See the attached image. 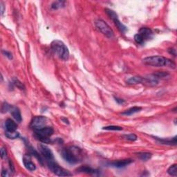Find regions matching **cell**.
Instances as JSON below:
<instances>
[{"label":"cell","instance_id":"cell-27","mask_svg":"<svg viewBox=\"0 0 177 177\" xmlns=\"http://www.w3.org/2000/svg\"><path fill=\"white\" fill-rule=\"evenodd\" d=\"M125 139L128 140V141H135L137 140V138H138L137 136L134 134H128V135H125Z\"/></svg>","mask_w":177,"mask_h":177},{"label":"cell","instance_id":"cell-35","mask_svg":"<svg viewBox=\"0 0 177 177\" xmlns=\"http://www.w3.org/2000/svg\"><path fill=\"white\" fill-rule=\"evenodd\" d=\"M62 121H64V123H67V124H69V121H68L67 119L66 118H62Z\"/></svg>","mask_w":177,"mask_h":177},{"label":"cell","instance_id":"cell-1","mask_svg":"<svg viewBox=\"0 0 177 177\" xmlns=\"http://www.w3.org/2000/svg\"><path fill=\"white\" fill-rule=\"evenodd\" d=\"M143 62L146 65L154 67H169L170 69H176V64L170 59L160 55L147 57L143 60Z\"/></svg>","mask_w":177,"mask_h":177},{"label":"cell","instance_id":"cell-18","mask_svg":"<svg viewBox=\"0 0 177 177\" xmlns=\"http://www.w3.org/2000/svg\"><path fill=\"white\" fill-rule=\"evenodd\" d=\"M138 157L143 161H147L152 158V154L149 152H138L136 153Z\"/></svg>","mask_w":177,"mask_h":177},{"label":"cell","instance_id":"cell-23","mask_svg":"<svg viewBox=\"0 0 177 177\" xmlns=\"http://www.w3.org/2000/svg\"><path fill=\"white\" fill-rule=\"evenodd\" d=\"M167 173L170 175V176H177V165L174 164V165H171L167 169Z\"/></svg>","mask_w":177,"mask_h":177},{"label":"cell","instance_id":"cell-29","mask_svg":"<svg viewBox=\"0 0 177 177\" xmlns=\"http://www.w3.org/2000/svg\"><path fill=\"white\" fill-rule=\"evenodd\" d=\"M6 156H7L6 149L5 148H3V147H2V148L1 149V157L3 158L4 157H6Z\"/></svg>","mask_w":177,"mask_h":177},{"label":"cell","instance_id":"cell-30","mask_svg":"<svg viewBox=\"0 0 177 177\" xmlns=\"http://www.w3.org/2000/svg\"><path fill=\"white\" fill-rule=\"evenodd\" d=\"M167 51H168V53H169V54L174 55V57L176 55V50L175 49H173V48H170V49H169L168 50H167Z\"/></svg>","mask_w":177,"mask_h":177},{"label":"cell","instance_id":"cell-32","mask_svg":"<svg viewBox=\"0 0 177 177\" xmlns=\"http://www.w3.org/2000/svg\"><path fill=\"white\" fill-rule=\"evenodd\" d=\"M9 165H10V171H12L13 173L15 172V167H14V165H13V162L11 161L10 160H9Z\"/></svg>","mask_w":177,"mask_h":177},{"label":"cell","instance_id":"cell-2","mask_svg":"<svg viewBox=\"0 0 177 177\" xmlns=\"http://www.w3.org/2000/svg\"><path fill=\"white\" fill-rule=\"evenodd\" d=\"M62 158L69 164H76L82 159V150L79 147L71 146L64 148L61 152Z\"/></svg>","mask_w":177,"mask_h":177},{"label":"cell","instance_id":"cell-6","mask_svg":"<svg viewBox=\"0 0 177 177\" xmlns=\"http://www.w3.org/2000/svg\"><path fill=\"white\" fill-rule=\"evenodd\" d=\"M48 167L52 171V172L53 174H55V175L58 176H71L72 174L69 171L66 170V169L62 168V167H60V165H58L55 160H53V161L49 162V163H47Z\"/></svg>","mask_w":177,"mask_h":177},{"label":"cell","instance_id":"cell-9","mask_svg":"<svg viewBox=\"0 0 177 177\" xmlns=\"http://www.w3.org/2000/svg\"><path fill=\"white\" fill-rule=\"evenodd\" d=\"M105 12L107 14V15L109 17L110 19H111L113 20V22L115 24V25L116 26V27L118 28V29L121 31L122 33H125L127 31V28L125 26L122 24L121 21L118 20V15L114 12V10H111V9L106 8L105 9Z\"/></svg>","mask_w":177,"mask_h":177},{"label":"cell","instance_id":"cell-10","mask_svg":"<svg viewBox=\"0 0 177 177\" xmlns=\"http://www.w3.org/2000/svg\"><path fill=\"white\" fill-rule=\"evenodd\" d=\"M38 149L41 153V154L43 156V157L45 158L47 163L55 160L52 151L47 145H44V144H40V145H38Z\"/></svg>","mask_w":177,"mask_h":177},{"label":"cell","instance_id":"cell-13","mask_svg":"<svg viewBox=\"0 0 177 177\" xmlns=\"http://www.w3.org/2000/svg\"><path fill=\"white\" fill-rule=\"evenodd\" d=\"M77 172L79 173H85V174H93L95 175L97 174H98L99 171L98 169H95L91 168V167L87 165H84V166H81V167H78L76 169Z\"/></svg>","mask_w":177,"mask_h":177},{"label":"cell","instance_id":"cell-31","mask_svg":"<svg viewBox=\"0 0 177 177\" xmlns=\"http://www.w3.org/2000/svg\"><path fill=\"white\" fill-rule=\"evenodd\" d=\"M114 99H115L116 102H117L118 104H119V105H123V104H124V103L125 102L124 100H123V99H121V98H117V97H114Z\"/></svg>","mask_w":177,"mask_h":177},{"label":"cell","instance_id":"cell-5","mask_svg":"<svg viewBox=\"0 0 177 177\" xmlns=\"http://www.w3.org/2000/svg\"><path fill=\"white\" fill-rule=\"evenodd\" d=\"M153 32L150 29L147 27H142L138 31V33L134 36V40L138 44H143L147 40L152 39Z\"/></svg>","mask_w":177,"mask_h":177},{"label":"cell","instance_id":"cell-3","mask_svg":"<svg viewBox=\"0 0 177 177\" xmlns=\"http://www.w3.org/2000/svg\"><path fill=\"white\" fill-rule=\"evenodd\" d=\"M51 49L58 58L63 60H67L69 58V51L63 42L55 40L51 42Z\"/></svg>","mask_w":177,"mask_h":177},{"label":"cell","instance_id":"cell-19","mask_svg":"<svg viewBox=\"0 0 177 177\" xmlns=\"http://www.w3.org/2000/svg\"><path fill=\"white\" fill-rule=\"evenodd\" d=\"M158 80V79H165L169 76V73L166 71H157L152 74Z\"/></svg>","mask_w":177,"mask_h":177},{"label":"cell","instance_id":"cell-16","mask_svg":"<svg viewBox=\"0 0 177 177\" xmlns=\"http://www.w3.org/2000/svg\"><path fill=\"white\" fill-rule=\"evenodd\" d=\"M10 111L11 115L13 116V117L14 118L15 120L17 122H18V123H21L22 121V118L21 112H20L19 108L17 107H12Z\"/></svg>","mask_w":177,"mask_h":177},{"label":"cell","instance_id":"cell-7","mask_svg":"<svg viewBox=\"0 0 177 177\" xmlns=\"http://www.w3.org/2000/svg\"><path fill=\"white\" fill-rule=\"evenodd\" d=\"M95 26L97 29L108 38H112L114 36L113 30L107 24L102 20H98L95 22Z\"/></svg>","mask_w":177,"mask_h":177},{"label":"cell","instance_id":"cell-4","mask_svg":"<svg viewBox=\"0 0 177 177\" xmlns=\"http://www.w3.org/2000/svg\"><path fill=\"white\" fill-rule=\"evenodd\" d=\"M35 136L37 139L41 141L43 143H51L53 141L51 140V136L53 134L54 130L51 127H45L40 130L34 131Z\"/></svg>","mask_w":177,"mask_h":177},{"label":"cell","instance_id":"cell-26","mask_svg":"<svg viewBox=\"0 0 177 177\" xmlns=\"http://www.w3.org/2000/svg\"><path fill=\"white\" fill-rule=\"evenodd\" d=\"M12 106L8 104L7 102H4L2 105V107H1V111H2V113H6V112H8V111H10Z\"/></svg>","mask_w":177,"mask_h":177},{"label":"cell","instance_id":"cell-25","mask_svg":"<svg viewBox=\"0 0 177 177\" xmlns=\"http://www.w3.org/2000/svg\"><path fill=\"white\" fill-rule=\"evenodd\" d=\"M13 84L15 86H16L17 87L19 88L21 90H24L25 89V86L23 84V83H22L19 80L17 79H14L13 80Z\"/></svg>","mask_w":177,"mask_h":177},{"label":"cell","instance_id":"cell-33","mask_svg":"<svg viewBox=\"0 0 177 177\" xmlns=\"http://www.w3.org/2000/svg\"><path fill=\"white\" fill-rule=\"evenodd\" d=\"M1 176L3 177H7L10 176V174H8V171H7V170H5V169H3L2 171H1Z\"/></svg>","mask_w":177,"mask_h":177},{"label":"cell","instance_id":"cell-34","mask_svg":"<svg viewBox=\"0 0 177 177\" xmlns=\"http://www.w3.org/2000/svg\"><path fill=\"white\" fill-rule=\"evenodd\" d=\"M0 5H1V14L3 15V13H4V5H3V2L0 3Z\"/></svg>","mask_w":177,"mask_h":177},{"label":"cell","instance_id":"cell-20","mask_svg":"<svg viewBox=\"0 0 177 177\" xmlns=\"http://www.w3.org/2000/svg\"><path fill=\"white\" fill-rule=\"evenodd\" d=\"M64 4H65V1H56L53 2L51 7L53 10H58L59 8L64 7Z\"/></svg>","mask_w":177,"mask_h":177},{"label":"cell","instance_id":"cell-22","mask_svg":"<svg viewBox=\"0 0 177 177\" xmlns=\"http://www.w3.org/2000/svg\"><path fill=\"white\" fill-rule=\"evenodd\" d=\"M29 152H30V154L33 155L34 156H36V157L39 160L40 163L42 165V164H43V159H42L41 156L38 154V152H37V151L34 148H33L32 147H29Z\"/></svg>","mask_w":177,"mask_h":177},{"label":"cell","instance_id":"cell-24","mask_svg":"<svg viewBox=\"0 0 177 177\" xmlns=\"http://www.w3.org/2000/svg\"><path fill=\"white\" fill-rule=\"evenodd\" d=\"M104 130L109 131H121L123 130V127L120 126H116V125H110V126H106L102 128Z\"/></svg>","mask_w":177,"mask_h":177},{"label":"cell","instance_id":"cell-15","mask_svg":"<svg viewBox=\"0 0 177 177\" xmlns=\"http://www.w3.org/2000/svg\"><path fill=\"white\" fill-rule=\"evenodd\" d=\"M158 143L163 144V145H176V136H174L172 138H160L157 137H154Z\"/></svg>","mask_w":177,"mask_h":177},{"label":"cell","instance_id":"cell-21","mask_svg":"<svg viewBox=\"0 0 177 177\" xmlns=\"http://www.w3.org/2000/svg\"><path fill=\"white\" fill-rule=\"evenodd\" d=\"M5 136L9 139H16L20 136V133L17 131L15 132H5Z\"/></svg>","mask_w":177,"mask_h":177},{"label":"cell","instance_id":"cell-11","mask_svg":"<svg viewBox=\"0 0 177 177\" xmlns=\"http://www.w3.org/2000/svg\"><path fill=\"white\" fill-rule=\"evenodd\" d=\"M133 162L132 159H124V160H118L116 161H112L108 163L107 165L109 167H115V168H123L127 167V165H130Z\"/></svg>","mask_w":177,"mask_h":177},{"label":"cell","instance_id":"cell-14","mask_svg":"<svg viewBox=\"0 0 177 177\" xmlns=\"http://www.w3.org/2000/svg\"><path fill=\"white\" fill-rule=\"evenodd\" d=\"M5 128L6 131L7 132H15V131H17V125L14 121H13L12 119H7L6 121H5Z\"/></svg>","mask_w":177,"mask_h":177},{"label":"cell","instance_id":"cell-8","mask_svg":"<svg viewBox=\"0 0 177 177\" xmlns=\"http://www.w3.org/2000/svg\"><path fill=\"white\" fill-rule=\"evenodd\" d=\"M48 119L47 117L42 116H35L31 122L30 127L33 130L36 131L47 127Z\"/></svg>","mask_w":177,"mask_h":177},{"label":"cell","instance_id":"cell-28","mask_svg":"<svg viewBox=\"0 0 177 177\" xmlns=\"http://www.w3.org/2000/svg\"><path fill=\"white\" fill-rule=\"evenodd\" d=\"M2 53H3V54L5 55V56H6L7 58L9 59V60H12L13 59V55L11 53L8 52V51H3Z\"/></svg>","mask_w":177,"mask_h":177},{"label":"cell","instance_id":"cell-17","mask_svg":"<svg viewBox=\"0 0 177 177\" xmlns=\"http://www.w3.org/2000/svg\"><path fill=\"white\" fill-rule=\"evenodd\" d=\"M142 109L141 107H131L129 109H127L126 111H123V113H121L122 115L123 116H132L133 114L138 113V112L141 111Z\"/></svg>","mask_w":177,"mask_h":177},{"label":"cell","instance_id":"cell-12","mask_svg":"<svg viewBox=\"0 0 177 177\" xmlns=\"http://www.w3.org/2000/svg\"><path fill=\"white\" fill-rule=\"evenodd\" d=\"M23 163L28 170L33 171L36 169V165L31 160V154H25L23 157Z\"/></svg>","mask_w":177,"mask_h":177}]
</instances>
